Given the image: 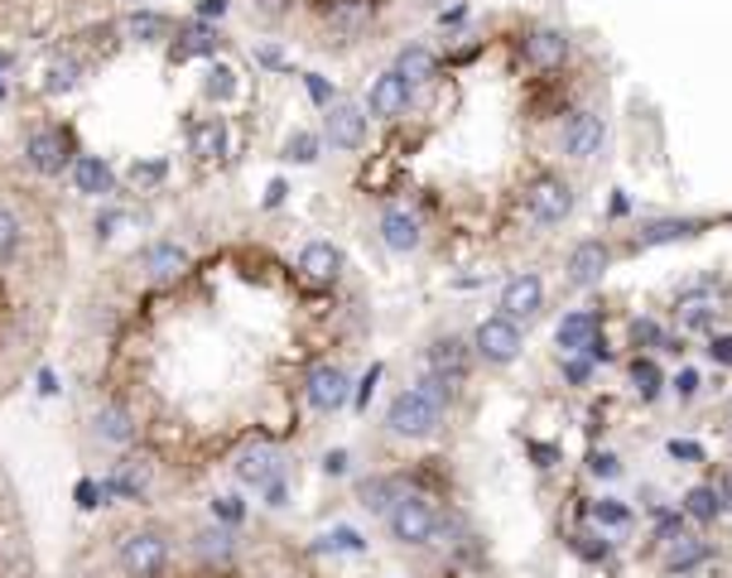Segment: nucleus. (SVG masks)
<instances>
[{"mask_svg":"<svg viewBox=\"0 0 732 578\" xmlns=\"http://www.w3.org/2000/svg\"><path fill=\"white\" fill-rule=\"evenodd\" d=\"M607 246L603 241H583V246H573V256H569V280L573 285H597L603 280V270H607Z\"/></svg>","mask_w":732,"mask_h":578,"instance_id":"16","label":"nucleus"},{"mask_svg":"<svg viewBox=\"0 0 732 578\" xmlns=\"http://www.w3.org/2000/svg\"><path fill=\"white\" fill-rule=\"evenodd\" d=\"M405 492H400V482H390V477H371V482H362V506L366 511H390Z\"/></svg>","mask_w":732,"mask_h":578,"instance_id":"28","label":"nucleus"},{"mask_svg":"<svg viewBox=\"0 0 732 578\" xmlns=\"http://www.w3.org/2000/svg\"><path fill=\"white\" fill-rule=\"evenodd\" d=\"M588 467H593L597 477H613V473H617V458H613V453H593V463H588Z\"/></svg>","mask_w":732,"mask_h":578,"instance_id":"43","label":"nucleus"},{"mask_svg":"<svg viewBox=\"0 0 732 578\" xmlns=\"http://www.w3.org/2000/svg\"><path fill=\"white\" fill-rule=\"evenodd\" d=\"M309 96H313V102H323V106L333 102V88H328V82L319 78V72H309Z\"/></svg>","mask_w":732,"mask_h":578,"instance_id":"41","label":"nucleus"},{"mask_svg":"<svg viewBox=\"0 0 732 578\" xmlns=\"http://www.w3.org/2000/svg\"><path fill=\"white\" fill-rule=\"evenodd\" d=\"M169 564V545L164 535H155V530H136V535L121 545V569L130 578H160Z\"/></svg>","mask_w":732,"mask_h":578,"instance_id":"4","label":"nucleus"},{"mask_svg":"<svg viewBox=\"0 0 732 578\" xmlns=\"http://www.w3.org/2000/svg\"><path fill=\"white\" fill-rule=\"evenodd\" d=\"M92 425H96V434H102L106 443H130V439H136V425H130V415L121 405H102Z\"/></svg>","mask_w":732,"mask_h":578,"instance_id":"22","label":"nucleus"},{"mask_svg":"<svg viewBox=\"0 0 732 578\" xmlns=\"http://www.w3.org/2000/svg\"><path fill=\"white\" fill-rule=\"evenodd\" d=\"M338 270H343V256H338V246H328V241H309V246L299 251V275L309 285H333Z\"/></svg>","mask_w":732,"mask_h":578,"instance_id":"14","label":"nucleus"},{"mask_svg":"<svg viewBox=\"0 0 732 578\" xmlns=\"http://www.w3.org/2000/svg\"><path fill=\"white\" fill-rule=\"evenodd\" d=\"M323 467H328V473H347V453H343V449H333V453L323 458Z\"/></svg>","mask_w":732,"mask_h":578,"instance_id":"47","label":"nucleus"},{"mask_svg":"<svg viewBox=\"0 0 732 578\" xmlns=\"http://www.w3.org/2000/svg\"><path fill=\"white\" fill-rule=\"evenodd\" d=\"M193 545H198V554L207 564H231V554H237V540H231V530H203L198 540H193Z\"/></svg>","mask_w":732,"mask_h":578,"instance_id":"27","label":"nucleus"},{"mask_svg":"<svg viewBox=\"0 0 732 578\" xmlns=\"http://www.w3.org/2000/svg\"><path fill=\"white\" fill-rule=\"evenodd\" d=\"M579 554H583V559H603L607 545H603L597 535H583V540H579Z\"/></svg>","mask_w":732,"mask_h":578,"instance_id":"42","label":"nucleus"},{"mask_svg":"<svg viewBox=\"0 0 732 578\" xmlns=\"http://www.w3.org/2000/svg\"><path fill=\"white\" fill-rule=\"evenodd\" d=\"M631 337H637V343H661V328H655V323H637V328H631Z\"/></svg>","mask_w":732,"mask_h":578,"instance_id":"45","label":"nucleus"},{"mask_svg":"<svg viewBox=\"0 0 732 578\" xmlns=\"http://www.w3.org/2000/svg\"><path fill=\"white\" fill-rule=\"evenodd\" d=\"M704 559H709V545L694 540V535H675V540H670V550H665V569L670 574H689V569H699Z\"/></svg>","mask_w":732,"mask_h":578,"instance_id":"20","label":"nucleus"},{"mask_svg":"<svg viewBox=\"0 0 732 578\" xmlns=\"http://www.w3.org/2000/svg\"><path fill=\"white\" fill-rule=\"evenodd\" d=\"M126 34L136 44H160L164 34H169V20L160 15V10H136V15L126 20Z\"/></svg>","mask_w":732,"mask_h":578,"instance_id":"25","label":"nucleus"},{"mask_svg":"<svg viewBox=\"0 0 732 578\" xmlns=\"http://www.w3.org/2000/svg\"><path fill=\"white\" fill-rule=\"evenodd\" d=\"M0 68H5V58H0Z\"/></svg>","mask_w":732,"mask_h":578,"instance_id":"57","label":"nucleus"},{"mask_svg":"<svg viewBox=\"0 0 732 578\" xmlns=\"http://www.w3.org/2000/svg\"><path fill=\"white\" fill-rule=\"evenodd\" d=\"M347 391H352V381H347L343 367H313V371H309V385H304L309 405L323 409V415L343 409V405H347Z\"/></svg>","mask_w":732,"mask_h":578,"instance_id":"7","label":"nucleus"},{"mask_svg":"<svg viewBox=\"0 0 732 578\" xmlns=\"http://www.w3.org/2000/svg\"><path fill=\"white\" fill-rule=\"evenodd\" d=\"M285 5H289V0H255V10H261V15H285Z\"/></svg>","mask_w":732,"mask_h":578,"instance_id":"49","label":"nucleus"},{"mask_svg":"<svg viewBox=\"0 0 732 578\" xmlns=\"http://www.w3.org/2000/svg\"><path fill=\"white\" fill-rule=\"evenodd\" d=\"M213 511H217V516H222V521H227V525H237V521H241V516H247V506H241L237 497H217V501H213Z\"/></svg>","mask_w":732,"mask_h":578,"instance_id":"39","label":"nucleus"},{"mask_svg":"<svg viewBox=\"0 0 732 578\" xmlns=\"http://www.w3.org/2000/svg\"><path fill=\"white\" fill-rule=\"evenodd\" d=\"M699 391V371H685V377H679V395H694Z\"/></svg>","mask_w":732,"mask_h":578,"instance_id":"51","label":"nucleus"},{"mask_svg":"<svg viewBox=\"0 0 732 578\" xmlns=\"http://www.w3.org/2000/svg\"><path fill=\"white\" fill-rule=\"evenodd\" d=\"M193 154H198V160L227 154V126L222 120H198V126H193Z\"/></svg>","mask_w":732,"mask_h":578,"instance_id":"24","label":"nucleus"},{"mask_svg":"<svg viewBox=\"0 0 732 578\" xmlns=\"http://www.w3.org/2000/svg\"><path fill=\"white\" fill-rule=\"evenodd\" d=\"M381 241L390 251H414L420 246V222L410 212H386L381 217Z\"/></svg>","mask_w":732,"mask_h":578,"instance_id":"21","label":"nucleus"},{"mask_svg":"<svg viewBox=\"0 0 732 578\" xmlns=\"http://www.w3.org/2000/svg\"><path fill=\"white\" fill-rule=\"evenodd\" d=\"M424 367H430V377L458 385L472 367V352H468L462 337H438V343H430V352H424Z\"/></svg>","mask_w":732,"mask_h":578,"instance_id":"6","label":"nucleus"},{"mask_svg":"<svg viewBox=\"0 0 732 578\" xmlns=\"http://www.w3.org/2000/svg\"><path fill=\"white\" fill-rule=\"evenodd\" d=\"M72 178H78V188H82V193H92V198L112 193V169H106L102 160H78V169H72Z\"/></svg>","mask_w":732,"mask_h":578,"instance_id":"29","label":"nucleus"},{"mask_svg":"<svg viewBox=\"0 0 732 578\" xmlns=\"http://www.w3.org/2000/svg\"><path fill=\"white\" fill-rule=\"evenodd\" d=\"M564 377H569L573 385H583V381L593 377V367H588V361H569V367H564Z\"/></svg>","mask_w":732,"mask_h":578,"instance_id":"44","label":"nucleus"},{"mask_svg":"<svg viewBox=\"0 0 732 578\" xmlns=\"http://www.w3.org/2000/svg\"><path fill=\"white\" fill-rule=\"evenodd\" d=\"M438 419H444V401H434L430 391H400L396 401H390L386 425H390V434H400V439H424V434L438 429Z\"/></svg>","mask_w":732,"mask_h":578,"instance_id":"1","label":"nucleus"},{"mask_svg":"<svg viewBox=\"0 0 732 578\" xmlns=\"http://www.w3.org/2000/svg\"><path fill=\"white\" fill-rule=\"evenodd\" d=\"M376 377H381V367H371V371H366V381H362V395H357V405H366V401H371V391H376Z\"/></svg>","mask_w":732,"mask_h":578,"instance_id":"48","label":"nucleus"},{"mask_svg":"<svg viewBox=\"0 0 732 578\" xmlns=\"http://www.w3.org/2000/svg\"><path fill=\"white\" fill-rule=\"evenodd\" d=\"M0 96H5V88H0Z\"/></svg>","mask_w":732,"mask_h":578,"instance_id":"58","label":"nucleus"},{"mask_svg":"<svg viewBox=\"0 0 732 578\" xmlns=\"http://www.w3.org/2000/svg\"><path fill=\"white\" fill-rule=\"evenodd\" d=\"M203 92L213 96V102H231L237 96V72L222 68V63H213L207 68V82H203Z\"/></svg>","mask_w":732,"mask_h":578,"instance_id":"32","label":"nucleus"},{"mask_svg":"<svg viewBox=\"0 0 732 578\" xmlns=\"http://www.w3.org/2000/svg\"><path fill=\"white\" fill-rule=\"evenodd\" d=\"M670 453H675V458H699V463H704V449H699V443H685V439L670 443Z\"/></svg>","mask_w":732,"mask_h":578,"instance_id":"46","label":"nucleus"},{"mask_svg":"<svg viewBox=\"0 0 732 578\" xmlns=\"http://www.w3.org/2000/svg\"><path fill=\"white\" fill-rule=\"evenodd\" d=\"M535 458H540V467H554V458H559V449H535Z\"/></svg>","mask_w":732,"mask_h":578,"instance_id":"55","label":"nucleus"},{"mask_svg":"<svg viewBox=\"0 0 732 578\" xmlns=\"http://www.w3.org/2000/svg\"><path fill=\"white\" fill-rule=\"evenodd\" d=\"M371 15H376L371 0H333V10H328L333 30H343V34H357L362 24H371Z\"/></svg>","mask_w":732,"mask_h":578,"instance_id":"23","label":"nucleus"},{"mask_svg":"<svg viewBox=\"0 0 732 578\" xmlns=\"http://www.w3.org/2000/svg\"><path fill=\"white\" fill-rule=\"evenodd\" d=\"M164 174H169L164 160H145V164H130V169H126V178H130L136 188H155Z\"/></svg>","mask_w":732,"mask_h":578,"instance_id":"34","label":"nucleus"},{"mask_svg":"<svg viewBox=\"0 0 732 578\" xmlns=\"http://www.w3.org/2000/svg\"><path fill=\"white\" fill-rule=\"evenodd\" d=\"M631 381H637L645 395H655V391H661V371H655V361H645V357L631 361Z\"/></svg>","mask_w":732,"mask_h":578,"instance_id":"36","label":"nucleus"},{"mask_svg":"<svg viewBox=\"0 0 732 578\" xmlns=\"http://www.w3.org/2000/svg\"><path fill=\"white\" fill-rule=\"evenodd\" d=\"M603 136H607L603 116H593V112H573V116H569V126H564V154H569V160H593V154L603 150Z\"/></svg>","mask_w":732,"mask_h":578,"instance_id":"8","label":"nucleus"},{"mask_svg":"<svg viewBox=\"0 0 732 578\" xmlns=\"http://www.w3.org/2000/svg\"><path fill=\"white\" fill-rule=\"evenodd\" d=\"M68 88H78V63H72V58L48 68V92H68Z\"/></svg>","mask_w":732,"mask_h":578,"instance_id":"37","label":"nucleus"},{"mask_svg":"<svg viewBox=\"0 0 732 578\" xmlns=\"http://www.w3.org/2000/svg\"><path fill=\"white\" fill-rule=\"evenodd\" d=\"M328 140L338 144V150H357L366 140V112L357 102H333L328 106Z\"/></svg>","mask_w":732,"mask_h":578,"instance_id":"11","label":"nucleus"},{"mask_svg":"<svg viewBox=\"0 0 732 578\" xmlns=\"http://www.w3.org/2000/svg\"><path fill=\"white\" fill-rule=\"evenodd\" d=\"M713 357H718V361H728V367H732V337H718V343H713Z\"/></svg>","mask_w":732,"mask_h":578,"instance_id":"50","label":"nucleus"},{"mask_svg":"<svg viewBox=\"0 0 732 578\" xmlns=\"http://www.w3.org/2000/svg\"><path fill=\"white\" fill-rule=\"evenodd\" d=\"M78 501H82V506H96V482H82V487H78Z\"/></svg>","mask_w":732,"mask_h":578,"instance_id":"52","label":"nucleus"},{"mask_svg":"<svg viewBox=\"0 0 732 578\" xmlns=\"http://www.w3.org/2000/svg\"><path fill=\"white\" fill-rule=\"evenodd\" d=\"M685 511H689L699 525H709L713 516L723 511V501H718V492H713V487H694L689 497H685Z\"/></svg>","mask_w":732,"mask_h":578,"instance_id":"31","label":"nucleus"},{"mask_svg":"<svg viewBox=\"0 0 732 578\" xmlns=\"http://www.w3.org/2000/svg\"><path fill=\"white\" fill-rule=\"evenodd\" d=\"M237 477L247 482V487H271L279 477V453L271 443H247V449L237 453Z\"/></svg>","mask_w":732,"mask_h":578,"instance_id":"12","label":"nucleus"},{"mask_svg":"<svg viewBox=\"0 0 732 578\" xmlns=\"http://www.w3.org/2000/svg\"><path fill=\"white\" fill-rule=\"evenodd\" d=\"M217 30H207V24H183L179 39L169 44V58L174 63H188V58H203V54H217Z\"/></svg>","mask_w":732,"mask_h":578,"instance_id":"18","label":"nucleus"},{"mask_svg":"<svg viewBox=\"0 0 732 578\" xmlns=\"http://www.w3.org/2000/svg\"><path fill=\"white\" fill-rule=\"evenodd\" d=\"M718 501H723V511H732V473H728V482H723V497H718Z\"/></svg>","mask_w":732,"mask_h":578,"instance_id":"56","label":"nucleus"},{"mask_svg":"<svg viewBox=\"0 0 732 578\" xmlns=\"http://www.w3.org/2000/svg\"><path fill=\"white\" fill-rule=\"evenodd\" d=\"M15 246H20V222H15V212L0 208V261L15 256Z\"/></svg>","mask_w":732,"mask_h":578,"instance_id":"35","label":"nucleus"},{"mask_svg":"<svg viewBox=\"0 0 732 578\" xmlns=\"http://www.w3.org/2000/svg\"><path fill=\"white\" fill-rule=\"evenodd\" d=\"M24 160H30L34 174H64L68 136H64V130H34L30 144H24Z\"/></svg>","mask_w":732,"mask_h":578,"instance_id":"10","label":"nucleus"},{"mask_svg":"<svg viewBox=\"0 0 732 578\" xmlns=\"http://www.w3.org/2000/svg\"><path fill=\"white\" fill-rule=\"evenodd\" d=\"M583 343L593 347V313H569V319H564V328H559V347L579 352Z\"/></svg>","mask_w":732,"mask_h":578,"instance_id":"30","label":"nucleus"},{"mask_svg":"<svg viewBox=\"0 0 732 578\" xmlns=\"http://www.w3.org/2000/svg\"><path fill=\"white\" fill-rule=\"evenodd\" d=\"M593 516H597L603 525H627V521H631V511H627L621 501H597V506H593Z\"/></svg>","mask_w":732,"mask_h":578,"instance_id":"38","label":"nucleus"},{"mask_svg":"<svg viewBox=\"0 0 732 578\" xmlns=\"http://www.w3.org/2000/svg\"><path fill=\"white\" fill-rule=\"evenodd\" d=\"M396 72L410 82V88H424V82H434V72H438V58H434L424 44H410V48H400V58H396Z\"/></svg>","mask_w":732,"mask_h":578,"instance_id":"19","label":"nucleus"},{"mask_svg":"<svg viewBox=\"0 0 732 578\" xmlns=\"http://www.w3.org/2000/svg\"><path fill=\"white\" fill-rule=\"evenodd\" d=\"M661 535H665V540L679 535V521H675V516H661Z\"/></svg>","mask_w":732,"mask_h":578,"instance_id":"53","label":"nucleus"},{"mask_svg":"<svg viewBox=\"0 0 732 578\" xmlns=\"http://www.w3.org/2000/svg\"><path fill=\"white\" fill-rule=\"evenodd\" d=\"M366 106H371V116H381V120H390V116H400L410 106V82L400 78L396 68L390 72H381V78L371 82V96H366Z\"/></svg>","mask_w":732,"mask_h":578,"instance_id":"13","label":"nucleus"},{"mask_svg":"<svg viewBox=\"0 0 732 578\" xmlns=\"http://www.w3.org/2000/svg\"><path fill=\"white\" fill-rule=\"evenodd\" d=\"M540 304H545V285H540V275H516V280H506V289H502V313L506 319H516V323H526V319H535L540 313Z\"/></svg>","mask_w":732,"mask_h":578,"instance_id":"9","label":"nucleus"},{"mask_svg":"<svg viewBox=\"0 0 732 578\" xmlns=\"http://www.w3.org/2000/svg\"><path fill=\"white\" fill-rule=\"evenodd\" d=\"M530 212H535V222L559 227V222H564V217L573 212V188L564 184V178H554V174L535 178V188H530Z\"/></svg>","mask_w":732,"mask_h":578,"instance_id":"5","label":"nucleus"},{"mask_svg":"<svg viewBox=\"0 0 732 578\" xmlns=\"http://www.w3.org/2000/svg\"><path fill=\"white\" fill-rule=\"evenodd\" d=\"M285 160L313 164V160H319V136H309V130H295V136L285 140Z\"/></svg>","mask_w":732,"mask_h":578,"instance_id":"33","label":"nucleus"},{"mask_svg":"<svg viewBox=\"0 0 732 578\" xmlns=\"http://www.w3.org/2000/svg\"><path fill=\"white\" fill-rule=\"evenodd\" d=\"M386 521H390V535H396L400 545H430L438 535V511L430 497H420V492H405V497L386 511Z\"/></svg>","mask_w":732,"mask_h":578,"instance_id":"2","label":"nucleus"},{"mask_svg":"<svg viewBox=\"0 0 732 578\" xmlns=\"http://www.w3.org/2000/svg\"><path fill=\"white\" fill-rule=\"evenodd\" d=\"M694 232H704V222H651V227H641V236H637V246H661V241H685Z\"/></svg>","mask_w":732,"mask_h":578,"instance_id":"26","label":"nucleus"},{"mask_svg":"<svg viewBox=\"0 0 732 578\" xmlns=\"http://www.w3.org/2000/svg\"><path fill=\"white\" fill-rule=\"evenodd\" d=\"M140 265L150 270V280H179V275L188 270V251H183L179 241H155V246H145Z\"/></svg>","mask_w":732,"mask_h":578,"instance_id":"15","label":"nucleus"},{"mask_svg":"<svg viewBox=\"0 0 732 578\" xmlns=\"http://www.w3.org/2000/svg\"><path fill=\"white\" fill-rule=\"evenodd\" d=\"M203 15H227V0H203Z\"/></svg>","mask_w":732,"mask_h":578,"instance_id":"54","label":"nucleus"},{"mask_svg":"<svg viewBox=\"0 0 732 578\" xmlns=\"http://www.w3.org/2000/svg\"><path fill=\"white\" fill-rule=\"evenodd\" d=\"M526 58H530L535 68L549 72V68H559L569 58V39L559 30H530L526 34Z\"/></svg>","mask_w":732,"mask_h":578,"instance_id":"17","label":"nucleus"},{"mask_svg":"<svg viewBox=\"0 0 732 578\" xmlns=\"http://www.w3.org/2000/svg\"><path fill=\"white\" fill-rule=\"evenodd\" d=\"M472 347H478V357L492 361V367H511V361L521 357V323L506 319V313H496V319L478 323V333H472Z\"/></svg>","mask_w":732,"mask_h":578,"instance_id":"3","label":"nucleus"},{"mask_svg":"<svg viewBox=\"0 0 732 578\" xmlns=\"http://www.w3.org/2000/svg\"><path fill=\"white\" fill-rule=\"evenodd\" d=\"M328 545L357 554V550H362V535H357V530H333V535H328Z\"/></svg>","mask_w":732,"mask_h":578,"instance_id":"40","label":"nucleus"}]
</instances>
